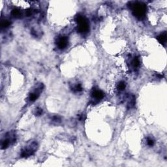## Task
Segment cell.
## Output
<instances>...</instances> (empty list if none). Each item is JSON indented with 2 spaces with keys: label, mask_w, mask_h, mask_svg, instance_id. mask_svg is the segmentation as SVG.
<instances>
[{
  "label": "cell",
  "mask_w": 167,
  "mask_h": 167,
  "mask_svg": "<svg viewBox=\"0 0 167 167\" xmlns=\"http://www.w3.org/2000/svg\"><path fill=\"white\" fill-rule=\"evenodd\" d=\"M129 6L133 15L138 19H143L145 17L146 15L147 7L144 3L138 2H134L130 3Z\"/></svg>",
  "instance_id": "cell-1"
},
{
  "label": "cell",
  "mask_w": 167,
  "mask_h": 167,
  "mask_svg": "<svg viewBox=\"0 0 167 167\" xmlns=\"http://www.w3.org/2000/svg\"><path fill=\"white\" fill-rule=\"evenodd\" d=\"M38 149V143L35 141H30L24 146L20 152L22 158H28L36 152Z\"/></svg>",
  "instance_id": "cell-2"
},
{
  "label": "cell",
  "mask_w": 167,
  "mask_h": 167,
  "mask_svg": "<svg viewBox=\"0 0 167 167\" xmlns=\"http://www.w3.org/2000/svg\"><path fill=\"white\" fill-rule=\"evenodd\" d=\"M16 141V134L15 131H9L5 134L1 140V149L5 150Z\"/></svg>",
  "instance_id": "cell-3"
},
{
  "label": "cell",
  "mask_w": 167,
  "mask_h": 167,
  "mask_svg": "<svg viewBox=\"0 0 167 167\" xmlns=\"http://www.w3.org/2000/svg\"><path fill=\"white\" fill-rule=\"evenodd\" d=\"M77 22L78 24V32L80 33H87L90 30V24L86 18L82 15L77 16Z\"/></svg>",
  "instance_id": "cell-4"
},
{
  "label": "cell",
  "mask_w": 167,
  "mask_h": 167,
  "mask_svg": "<svg viewBox=\"0 0 167 167\" xmlns=\"http://www.w3.org/2000/svg\"><path fill=\"white\" fill-rule=\"evenodd\" d=\"M43 88H44V85L42 83H39L36 84V86L33 88L28 95V101L29 103H33L39 97L41 94L42 93Z\"/></svg>",
  "instance_id": "cell-5"
},
{
  "label": "cell",
  "mask_w": 167,
  "mask_h": 167,
  "mask_svg": "<svg viewBox=\"0 0 167 167\" xmlns=\"http://www.w3.org/2000/svg\"><path fill=\"white\" fill-rule=\"evenodd\" d=\"M91 96L92 101L94 104L103 99L104 97V93L99 89H94L91 93Z\"/></svg>",
  "instance_id": "cell-6"
},
{
  "label": "cell",
  "mask_w": 167,
  "mask_h": 167,
  "mask_svg": "<svg viewBox=\"0 0 167 167\" xmlns=\"http://www.w3.org/2000/svg\"><path fill=\"white\" fill-rule=\"evenodd\" d=\"M69 44V39L65 36H59L56 40V45L60 50L66 48Z\"/></svg>",
  "instance_id": "cell-7"
},
{
  "label": "cell",
  "mask_w": 167,
  "mask_h": 167,
  "mask_svg": "<svg viewBox=\"0 0 167 167\" xmlns=\"http://www.w3.org/2000/svg\"><path fill=\"white\" fill-rule=\"evenodd\" d=\"M140 65V59L137 56H134V58H131L129 61V68L131 70L136 71L138 69Z\"/></svg>",
  "instance_id": "cell-8"
},
{
  "label": "cell",
  "mask_w": 167,
  "mask_h": 167,
  "mask_svg": "<svg viewBox=\"0 0 167 167\" xmlns=\"http://www.w3.org/2000/svg\"><path fill=\"white\" fill-rule=\"evenodd\" d=\"M125 99H127V108L128 109H131L134 107L136 104L135 97L133 94H129L126 96Z\"/></svg>",
  "instance_id": "cell-9"
},
{
  "label": "cell",
  "mask_w": 167,
  "mask_h": 167,
  "mask_svg": "<svg viewBox=\"0 0 167 167\" xmlns=\"http://www.w3.org/2000/svg\"><path fill=\"white\" fill-rule=\"evenodd\" d=\"M71 88L73 90V92L75 93H80L83 91V88L81 85V84L80 83H75L73 84L71 86Z\"/></svg>",
  "instance_id": "cell-10"
},
{
  "label": "cell",
  "mask_w": 167,
  "mask_h": 167,
  "mask_svg": "<svg viewBox=\"0 0 167 167\" xmlns=\"http://www.w3.org/2000/svg\"><path fill=\"white\" fill-rule=\"evenodd\" d=\"M157 38L160 43H161L163 45H165L166 41V32L160 33L157 36Z\"/></svg>",
  "instance_id": "cell-11"
},
{
  "label": "cell",
  "mask_w": 167,
  "mask_h": 167,
  "mask_svg": "<svg viewBox=\"0 0 167 167\" xmlns=\"http://www.w3.org/2000/svg\"><path fill=\"white\" fill-rule=\"evenodd\" d=\"M11 15L15 18H20L22 16V13L20 9H14L11 11Z\"/></svg>",
  "instance_id": "cell-12"
},
{
  "label": "cell",
  "mask_w": 167,
  "mask_h": 167,
  "mask_svg": "<svg viewBox=\"0 0 167 167\" xmlns=\"http://www.w3.org/2000/svg\"><path fill=\"white\" fill-rule=\"evenodd\" d=\"M11 25V22L10 20H7V19L2 20V22H1V28H2V29H7Z\"/></svg>",
  "instance_id": "cell-13"
},
{
  "label": "cell",
  "mask_w": 167,
  "mask_h": 167,
  "mask_svg": "<svg viewBox=\"0 0 167 167\" xmlns=\"http://www.w3.org/2000/svg\"><path fill=\"white\" fill-rule=\"evenodd\" d=\"M126 88V83L123 81L119 82L117 85V90L119 91H123Z\"/></svg>",
  "instance_id": "cell-14"
},
{
  "label": "cell",
  "mask_w": 167,
  "mask_h": 167,
  "mask_svg": "<svg viewBox=\"0 0 167 167\" xmlns=\"http://www.w3.org/2000/svg\"><path fill=\"white\" fill-rule=\"evenodd\" d=\"M51 120L54 123H55V124H58V123L61 121V117L58 116H54L51 117Z\"/></svg>",
  "instance_id": "cell-15"
},
{
  "label": "cell",
  "mask_w": 167,
  "mask_h": 167,
  "mask_svg": "<svg viewBox=\"0 0 167 167\" xmlns=\"http://www.w3.org/2000/svg\"><path fill=\"white\" fill-rule=\"evenodd\" d=\"M42 114V109L39 108V107H37L35 109V111H34V114L37 116H41V114Z\"/></svg>",
  "instance_id": "cell-16"
},
{
  "label": "cell",
  "mask_w": 167,
  "mask_h": 167,
  "mask_svg": "<svg viewBox=\"0 0 167 167\" xmlns=\"http://www.w3.org/2000/svg\"><path fill=\"white\" fill-rule=\"evenodd\" d=\"M155 144V140L152 137H148L147 138V144L149 146H153Z\"/></svg>",
  "instance_id": "cell-17"
}]
</instances>
